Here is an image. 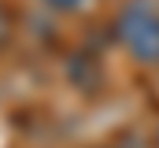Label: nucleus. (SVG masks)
I'll use <instances>...</instances> for the list:
<instances>
[{
    "instance_id": "nucleus-1",
    "label": "nucleus",
    "mask_w": 159,
    "mask_h": 148,
    "mask_svg": "<svg viewBox=\"0 0 159 148\" xmlns=\"http://www.w3.org/2000/svg\"><path fill=\"white\" fill-rule=\"evenodd\" d=\"M115 37L137 63L159 67V0H126L115 15Z\"/></svg>"
},
{
    "instance_id": "nucleus-2",
    "label": "nucleus",
    "mask_w": 159,
    "mask_h": 148,
    "mask_svg": "<svg viewBox=\"0 0 159 148\" xmlns=\"http://www.w3.org/2000/svg\"><path fill=\"white\" fill-rule=\"evenodd\" d=\"M48 7H56V11H74V7H81L85 0H44Z\"/></svg>"
},
{
    "instance_id": "nucleus-3",
    "label": "nucleus",
    "mask_w": 159,
    "mask_h": 148,
    "mask_svg": "<svg viewBox=\"0 0 159 148\" xmlns=\"http://www.w3.org/2000/svg\"><path fill=\"white\" fill-rule=\"evenodd\" d=\"M7 44V11H4V4H0V48Z\"/></svg>"
}]
</instances>
